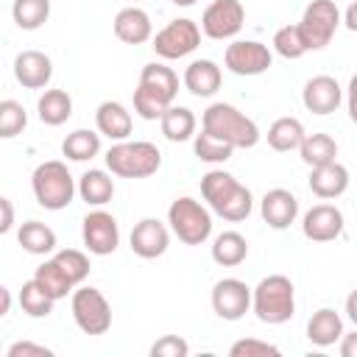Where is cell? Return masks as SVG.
Returning <instances> with one entry per match:
<instances>
[{
	"label": "cell",
	"mask_w": 357,
	"mask_h": 357,
	"mask_svg": "<svg viewBox=\"0 0 357 357\" xmlns=\"http://www.w3.org/2000/svg\"><path fill=\"white\" fill-rule=\"evenodd\" d=\"M170 245V231L162 220L156 218H142L134 229H131V251L142 259H156L167 251Z\"/></svg>",
	"instance_id": "2e32d148"
},
{
	"label": "cell",
	"mask_w": 357,
	"mask_h": 357,
	"mask_svg": "<svg viewBox=\"0 0 357 357\" xmlns=\"http://www.w3.org/2000/svg\"><path fill=\"white\" fill-rule=\"evenodd\" d=\"M340 357H357V329L354 332H343L340 337Z\"/></svg>",
	"instance_id": "ee69618b"
},
{
	"label": "cell",
	"mask_w": 357,
	"mask_h": 357,
	"mask_svg": "<svg viewBox=\"0 0 357 357\" xmlns=\"http://www.w3.org/2000/svg\"><path fill=\"white\" fill-rule=\"evenodd\" d=\"M298 153H301V162L307 167H321V165H329L337 159V142L324 131L307 134L304 142L298 145Z\"/></svg>",
	"instance_id": "83f0119b"
},
{
	"label": "cell",
	"mask_w": 357,
	"mask_h": 357,
	"mask_svg": "<svg viewBox=\"0 0 357 357\" xmlns=\"http://www.w3.org/2000/svg\"><path fill=\"white\" fill-rule=\"evenodd\" d=\"M134 3H137V0H134Z\"/></svg>",
	"instance_id": "f907efd6"
},
{
	"label": "cell",
	"mask_w": 357,
	"mask_h": 357,
	"mask_svg": "<svg viewBox=\"0 0 357 357\" xmlns=\"http://www.w3.org/2000/svg\"><path fill=\"white\" fill-rule=\"evenodd\" d=\"M187 354H190V346L178 335H165L151 346V357H187Z\"/></svg>",
	"instance_id": "60d3db41"
},
{
	"label": "cell",
	"mask_w": 357,
	"mask_h": 357,
	"mask_svg": "<svg viewBox=\"0 0 357 357\" xmlns=\"http://www.w3.org/2000/svg\"><path fill=\"white\" fill-rule=\"evenodd\" d=\"M340 8L335 0H312L307 8H304V17L298 22L301 33H304V42L310 50H321L332 42L337 25H340Z\"/></svg>",
	"instance_id": "9c48e42d"
},
{
	"label": "cell",
	"mask_w": 357,
	"mask_h": 357,
	"mask_svg": "<svg viewBox=\"0 0 357 357\" xmlns=\"http://www.w3.org/2000/svg\"><path fill=\"white\" fill-rule=\"evenodd\" d=\"M223 64L234 75H262L273 64V53L257 39H234L223 53Z\"/></svg>",
	"instance_id": "8fae6325"
},
{
	"label": "cell",
	"mask_w": 357,
	"mask_h": 357,
	"mask_svg": "<svg viewBox=\"0 0 357 357\" xmlns=\"http://www.w3.org/2000/svg\"><path fill=\"white\" fill-rule=\"evenodd\" d=\"M178 95V75L159 61H151L139 73V84L134 89V112L142 120H162V114L173 106Z\"/></svg>",
	"instance_id": "6da1fadb"
},
{
	"label": "cell",
	"mask_w": 357,
	"mask_h": 357,
	"mask_svg": "<svg viewBox=\"0 0 357 357\" xmlns=\"http://www.w3.org/2000/svg\"><path fill=\"white\" fill-rule=\"evenodd\" d=\"M273 50L282 56V59H301L310 47L304 42V33L298 25H282L276 33H273Z\"/></svg>",
	"instance_id": "8d00e7d4"
},
{
	"label": "cell",
	"mask_w": 357,
	"mask_h": 357,
	"mask_svg": "<svg viewBox=\"0 0 357 357\" xmlns=\"http://www.w3.org/2000/svg\"><path fill=\"white\" fill-rule=\"evenodd\" d=\"M28 354H36V357H50L53 351L47 346H39V343H28V340H20L14 346H8L6 357H28Z\"/></svg>",
	"instance_id": "b9f144b4"
},
{
	"label": "cell",
	"mask_w": 357,
	"mask_h": 357,
	"mask_svg": "<svg viewBox=\"0 0 357 357\" xmlns=\"http://www.w3.org/2000/svg\"><path fill=\"white\" fill-rule=\"evenodd\" d=\"M0 298H3V304H0V315H6V312L11 310V293H8V287H0Z\"/></svg>",
	"instance_id": "c3c4849f"
},
{
	"label": "cell",
	"mask_w": 357,
	"mask_h": 357,
	"mask_svg": "<svg viewBox=\"0 0 357 357\" xmlns=\"http://www.w3.org/2000/svg\"><path fill=\"white\" fill-rule=\"evenodd\" d=\"M343 25H346L349 31H354V33H357V0L346 8V14H343Z\"/></svg>",
	"instance_id": "bcb514c9"
},
{
	"label": "cell",
	"mask_w": 357,
	"mask_h": 357,
	"mask_svg": "<svg viewBox=\"0 0 357 357\" xmlns=\"http://www.w3.org/2000/svg\"><path fill=\"white\" fill-rule=\"evenodd\" d=\"M201 128L209 131L212 137L234 145V148H254L259 142V128L251 117H245L240 109L231 103H212L206 106L201 117Z\"/></svg>",
	"instance_id": "277c9868"
},
{
	"label": "cell",
	"mask_w": 357,
	"mask_h": 357,
	"mask_svg": "<svg viewBox=\"0 0 357 357\" xmlns=\"http://www.w3.org/2000/svg\"><path fill=\"white\" fill-rule=\"evenodd\" d=\"M301 231L312 243H329L343 234V212L335 204H315L304 212Z\"/></svg>",
	"instance_id": "9a60e30c"
},
{
	"label": "cell",
	"mask_w": 357,
	"mask_h": 357,
	"mask_svg": "<svg viewBox=\"0 0 357 357\" xmlns=\"http://www.w3.org/2000/svg\"><path fill=\"white\" fill-rule=\"evenodd\" d=\"M78 195L89 206H103L114 195V181H112V176L106 170H86L78 178Z\"/></svg>",
	"instance_id": "f1b7e54d"
},
{
	"label": "cell",
	"mask_w": 357,
	"mask_h": 357,
	"mask_svg": "<svg viewBox=\"0 0 357 357\" xmlns=\"http://www.w3.org/2000/svg\"><path fill=\"white\" fill-rule=\"evenodd\" d=\"M248 257V243L240 231H220L212 243V259L223 268H234Z\"/></svg>",
	"instance_id": "f546056e"
},
{
	"label": "cell",
	"mask_w": 357,
	"mask_h": 357,
	"mask_svg": "<svg viewBox=\"0 0 357 357\" xmlns=\"http://www.w3.org/2000/svg\"><path fill=\"white\" fill-rule=\"evenodd\" d=\"M301 100H304L307 112H312V114H332V112H337V106L343 100V89L332 75H315L304 84Z\"/></svg>",
	"instance_id": "e0dca14e"
},
{
	"label": "cell",
	"mask_w": 357,
	"mask_h": 357,
	"mask_svg": "<svg viewBox=\"0 0 357 357\" xmlns=\"http://www.w3.org/2000/svg\"><path fill=\"white\" fill-rule=\"evenodd\" d=\"M81 237H84V245H86L89 254L109 257L120 245V226H117L114 215H109L106 209H95L84 218Z\"/></svg>",
	"instance_id": "4fadbf2b"
},
{
	"label": "cell",
	"mask_w": 357,
	"mask_h": 357,
	"mask_svg": "<svg viewBox=\"0 0 357 357\" xmlns=\"http://www.w3.org/2000/svg\"><path fill=\"white\" fill-rule=\"evenodd\" d=\"M198 45H201V28H198V22H192V20H187V17H178V20L167 22V25L153 36V45H151V47H153V53H156L159 59L173 61V59L190 56Z\"/></svg>",
	"instance_id": "30bf717a"
},
{
	"label": "cell",
	"mask_w": 357,
	"mask_h": 357,
	"mask_svg": "<svg viewBox=\"0 0 357 357\" xmlns=\"http://www.w3.org/2000/svg\"><path fill=\"white\" fill-rule=\"evenodd\" d=\"M106 167L120 178H148L162 167V153L148 139H123L106 151Z\"/></svg>",
	"instance_id": "5b68a950"
},
{
	"label": "cell",
	"mask_w": 357,
	"mask_h": 357,
	"mask_svg": "<svg viewBox=\"0 0 357 357\" xmlns=\"http://www.w3.org/2000/svg\"><path fill=\"white\" fill-rule=\"evenodd\" d=\"M201 195L215 215H220L223 220H231V223L245 220L254 209L251 190L245 184H240L226 170H209L201 178Z\"/></svg>",
	"instance_id": "7a4b0ae2"
},
{
	"label": "cell",
	"mask_w": 357,
	"mask_h": 357,
	"mask_svg": "<svg viewBox=\"0 0 357 357\" xmlns=\"http://www.w3.org/2000/svg\"><path fill=\"white\" fill-rule=\"evenodd\" d=\"M346 109H349V117H351V123H357V73L351 75V81H349V89H346Z\"/></svg>",
	"instance_id": "7bdbcfd3"
},
{
	"label": "cell",
	"mask_w": 357,
	"mask_h": 357,
	"mask_svg": "<svg viewBox=\"0 0 357 357\" xmlns=\"http://www.w3.org/2000/svg\"><path fill=\"white\" fill-rule=\"evenodd\" d=\"M14 78L25 89H45L53 78V61L42 50H22L14 59Z\"/></svg>",
	"instance_id": "ac0fdd59"
},
{
	"label": "cell",
	"mask_w": 357,
	"mask_h": 357,
	"mask_svg": "<svg viewBox=\"0 0 357 357\" xmlns=\"http://www.w3.org/2000/svg\"><path fill=\"white\" fill-rule=\"evenodd\" d=\"M70 310L78 329L86 335H103L112 326V307L98 287H78L73 293Z\"/></svg>",
	"instance_id": "ba28073f"
},
{
	"label": "cell",
	"mask_w": 357,
	"mask_h": 357,
	"mask_svg": "<svg viewBox=\"0 0 357 357\" xmlns=\"http://www.w3.org/2000/svg\"><path fill=\"white\" fill-rule=\"evenodd\" d=\"M53 259L64 268V273L73 279V284H81L86 276H89V259L84 251L78 248H64V251H56Z\"/></svg>",
	"instance_id": "f35d334b"
},
{
	"label": "cell",
	"mask_w": 357,
	"mask_h": 357,
	"mask_svg": "<svg viewBox=\"0 0 357 357\" xmlns=\"http://www.w3.org/2000/svg\"><path fill=\"white\" fill-rule=\"evenodd\" d=\"M95 126H98V134L114 139V142H123L131 137V128H134V120H131V112L117 103V100H103L95 112Z\"/></svg>",
	"instance_id": "ffe728a7"
},
{
	"label": "cell",
	"mask_w": 357,
	"mask_h": 357,
	"mask_svg": "<svg viewBox=\"0 0 357 357\" xmlns=\"http://www.w3.org/2000/svg\"><path fill=\"white\" fill-rule=\"evenodd\" d=\"M346 315H349V321L357 326V290H351L349 298H346Z\"/></svg>",
	"instance_id": "7dc6e473"
},
{
	"label": "cell",
	"mask_w": 357,
	"mask_h": 357,
	"mask_svg": "<svg viewBox=\"0 0 357 357\" xmlns=\"http://www.w3.org/2000/svg\"><path fill=\"white\" fill-rule=\"evenodd\" d=\"M153 33V25H151V17L148 11H142L139 6H128L123 11H117L114 17V36L126 45H142L148 42Z\"/></svg>",
	"instance_id": "44dd1931"
},
{
	"label": "cell",
	"mask_w": 357,
	"mask_h": 357,
	"mask_svg": "<svg viewBox=\"0 0 357 357\" xmlns=\"http://www.w3.org/2000/svg\"><path fill=\"white\" fill-rule=\"evenodd\" d=\"M61 153L70 162H89V159H95L100 153V134H95L89 128H75L73 134L64 137Z\"/></svg>",
	"instance_id": "1f68e13d"
},
{
	"label": "cell",
	"mask_w": 357,
	"mask_h": 357,
	"mask_svg": "<svg viewBox=\"0 0 357 357\" xmlns=\"http://www.w3.org/2000/svg\"><path fill=\"white\" fill-rule=\"evenodd\" d=\"M245 22V8L240 0H212L201 17V31L209 39H231Z\"/></svg>",
	"instance_id": "7c38bea8"
},
{
	"label": "cell",
	"mask_w": 357,
	"mask_h": 357,
	"mask_svg": "<svg viewBox=\"0 0 357 357\" xmlns=\"http://www.w3.org/2000/svg\"><path fill=\"white\" fill-rule=\"evenodd\" d=\"M229 354L231 357H265V354H279V346H273L268 340H257V337H243V340L231 343Z\"/></svg>",
	"instance_id": "ab89813d"
},
{
	"label": "cell",
	"mask_w": 357,
	"mask_h": 357,
	"mask_svg": "<svg viewBox=\"0 0 357 357\" xmlns=\"http://www.w3.org/2000/svg\"><path fill=\"white\" fill-rule=\"evenodd\" d=\"M0 209H3L0 231L6 234V231H11V226H14V206H11V201H8V198H0Z\"/></svg>",
	"instance_id": "f6af8a7d"
},
{
	"label": "cell",
	"mask_w": 357,
	"mask_h": 357,
	"mask_svg": "<svg viewBox=\"0 0 357 357\" xmlns=\"http://www.w3.org/2000/svg\"><path fill=\"white\" fill-rule=\"evenodd\" d=\"M167 223H170L173 234L187 245H201L212 234V212L190 195H181L170 204Z\"/></svg>",
	"instance_id": "52a82bcc"
},
{
	"label": "cell",
	"mask_w": 357,
	"mask_h": 357,
	"mask_svg": "<svg viewBox=\"0 0 357 357\" xmlns=\"http://www.w3.org/2000/svg\"><path fill=\"white\" fill-rule=\"evenodd\" d=\"M53 304H56V298L36 279H28L22 284V290H20V307H22L25 315H31V318H47L53 312Z\"/></svg>",
	"instance_id": "d6a6232c"
},
{
	"label": "cell",
	"mask_w": 357,
	"mask_h": 357,
	"mask_svg": "<svg viewBox=\"0 0 357 357\" xmlns=\"http://www.w3.org/2000/svg\"><path fill=\"white\" fill-rule=\"evenodd\" d=\"M170 3H176V6H192L195 0H170Z\"/></svg>",
	"instance_id": "681fc988"
},
{
	"label": "cell",
	"mask_w": 357,
	"mask_h": 357,
	"mask_svg": "<svg viewBox=\"0 0 357 357\" xmlns=\"http://www.w3.org/2000/svg\"><path fill=\"white\" fill-rule=\"evenodd\" d=\"M25 126H28V114H25L22 103L6 98V100L0 103V137H3V139H11V137L22 134Z\"/></svg>",
	"instance_id": "74e56055"
},
{
	"label": "cell",
	"mask_w": 357,
	"mask_h": 357,
	"mask_svg": "<svg viewBox=\"0 0 357 357\" xmlns=\"http://www.w3.org/2000/svg\"><path fill=\"white\" fill-rule=\"evenodd\" d=\"M33 279L59 301V298H64L75 284H73V279L64 273V268L56 262V259H45L36 271H33Z\"/></svg>",
	"instance_id": "836d02e7"
},
{
	"label": "cell",
	"mask_w": 357,
	"mask_h": 357,
	"mask_svg": "<svg viewBox=\"0 0 357 357\" xmlns=\"http://www.w3.org/2000/svg\"><path fill=\"white\" fill-rule=\"evenodd\" d=\"M259 212H262V220L271 229L282 231V229H287L296 220V215H298V198L290 190H284V187L268 190L262 195V201H259Z\"/></svg>",
	"instance_id": "d6986e66"
},
{
	"label": "cell",
	"mask_w": 357,
	"mask_h": 357,
	"mask_svg": "<svg viewBox=\"0 0 357 357\" xmlns=\"http://www.w3.org/2000/svg\"><path fill=\"white\" fill-rule=\"evenodd\" d=\"M212 310L223 321H240L251 310V287L240 279H220L212 287Z\"/></svg>",
	"instance_id": "5bb4252c"
},
{
	"label": "cell",
	"mask_w": 357,
	"mask_h": 357,
	"mask_svg": "<svg viewBox=\"0 0 357 357\" xmlns=\"http://www.w3.org/2000/svg\"><path fill=\"white\" fill-rule=\"evenodd\" d=\"M162 134L170 139V142H187L195 137V114L187 109V106H170L162 120Z\"/></svg>",
	"instance_id": "4dcf8cb0"
},
{
	"label": "cell",
	"mask_w": 357,
	"mask_h": 357,
	"mask_svg": "<svg viewBox=\"0 0 357 357\" xmlns=\"http://www.w3.org/2000/svg\"><path fill=\"white\" fill-rule=\"evenodd\" d=\"M36 112L45 126H61L73 114V98L64 89H45L36 103Z\"/></svg>",
	"instance_id": "4316f807"
},
{
	"label": "cell",
	"mask_w": 357,
	"mask_h": 357,
	"mask_svg": "<svg viewBox=\"0 0 357 357\" xmlns=\"http://www.w3.org/2000/svg\"><path fill=\"white\" fill-rule=\"evenodd\" d=\"M251 310L262 324H284L296 312V287L287 276L271 273L251 290Z\"/></svg>",
	"instance_id": "3957f363"
},
{
	"label": "cell",
	"mask_w": 357,
	"mask_h": 357,
	"mask_svg": "<svg viewBox=\"0 0 357 357\" xmlns=\"http://www.w3.org/2000/svg\"><path fill=\"white\" fill-rule=\"evenodd\" d=\"M310 190L324 198V201H332V198H340L346 190H349V170L335 159L329 165H321V167H312L310 173Z\"/></svg>",
	"instance_id": "603a6c76"
},
{
	"label": "cell",
	"mask_w": 357,
	"mask_h": 357,
	"mask_svg": "<svg viewBox=\"0 0 357 357\" xmlns=\"http://www.w3.org/2000/svg\"><path fill=\"white\" fill-rule=\"evenodd\" d=\"M192 148H195V156H198L201 162H209V165H220V162L231 159V153H234V145H229V142L212 137V134L204 131V128H201V134H195Z\"/></svg>",
	"instance_id": "d590c367"
},
{
	"label": "cell",
	"mask_w": 357,
	"mask_h": 357,
	"mask_svg": "<svg viewBox=\"0 0 357 357\" xmlns=\"http://www.w3.org/2000/svg\"><path fill=\"white\" fill-rule=\"evenodd\" d=\"M11 17L22 31H36L50 17V0H14Z\"/></svg>",
	"instance_id": "e575fe53"
},
{
	"label": "cell",
	"mask_w": 357,
	"mask_h": 357,
	"mask_svg": "<svg viewBox=\"0 0 357 357\" xmlns=\"http://www.w3.org/2000/svg\"><path fill=\"white\" fill-rule=\"evenodd\" d=\"M307 337L312 346H332L343 337V318L332 310V307H321L312 312V318L307 321Z\"/></svg>",
	"instance_id": "cb8c5ba5"
},
{
	"label": "cell",
	"mask_w": 357,
	"mask_h": 357,
	"mask_svg": "<svg viewBox=\"0 0 357 357\" xmlns=\"http://www.w3.org/2000/svg\"><path fill=\"white\" fill-rule=\"evenodd\" d=\"M307 131L301 126L298 117H279L271 123L268 128V145L279 153H287V151H298V145L304 142Z\"/></svg>",
	"instance_id": "484cf974"
},
{
	"label": "cell",
	"mask_w": 357,
	"mask_h": 357,
	"mask_svg": "<svg viewBox=\"0 0 357 357\" xmlns=\"http://www.w3.org/2000/svg\"><path fill=\"white\" fill-rule=\"evenodd\" d=\"M220 81H223V73L212 59H195L184 70V86L195 98H212L220 89Z\"/></svg>",
	"instance_id": "7402d4cb"
},
{
	"label": "cell",
	"mask_w": 357,
	"mask_h": 357,
	"mask_svg": "<svg viewBox=\"0 0 357 357\" xmlns=\"http://www.w3.org/2000/svg\"><path fill=\"white\" fill-rule=\"evenodd\" d=\"M17 240H20L22 251H28L33 257H45V254L56 251V231L42 220H25L17 231Z\"/></svg>",
	"instance_id": "d4e9b609"
},
{
	"label": "cell",
	"mask_w": 357,
	"mask_h": 357,
	"mask_svg": "<svg viewBox=\"0 0 357 357\" xmlns=\"http://www.w3.org/2000/svg\"><path fill=\"white\" fill-rule=\"evenodd\" d=\"M31 187H33V198L39 206L50 209V212H59L64 206L73 204V195H75V178L73 173L67 170L64 162L59 159H50V162H42L33 176H31Z\"/></svg>",
	"instance_id": "8992f818"
}]
</instances>
